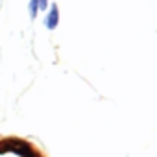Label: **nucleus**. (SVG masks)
<instances>
[{
  "instance_id": "7ed1b4c3",
  "label": "nucleus",
  "mask_w": 157,
  "mask_h": 157,
  "mask_svg": "<svg viewBox=\"0 0 157 157\" xmlns=\"http://www.w3.org/2000/svg\"><path fill=\"white\" fill-rule=\"evenodd\" d=\"M48 8V0H39V11H44Z\"/></svg>"
},
{
  "instance_id": "f03ea898",
  "label": "nucleus",
  "mask_w": 157,
  "mask_h": 157,
  "mask_svg": "<svg viewBox=\"0 0 157 157\" xmlns=\"http://www.w3.org/2000/svg\"><path fill=\"white\" fill-rule=\"evenodd\" d=\"M39 13V0H30V17L35 19Z\"/></svg>"
},
{
  "instance_id": "f257e3e1",
  "label": "nucleus",
  "mask_w": 157,
  "mask_h": 157,
  "mask_svg": "<svg viewBox=\"0 0 157 157\" xmlns=\"http://www.w3.org/2000/svg\"><path fill=\"white\" fill-rule=\"evenodd\" d=\"M44 24H46L48 30H56L57 28V24H59V10H57L56 4H52V8L48 10V15L44 19Z\"/></svg>"
}]
</instances>
